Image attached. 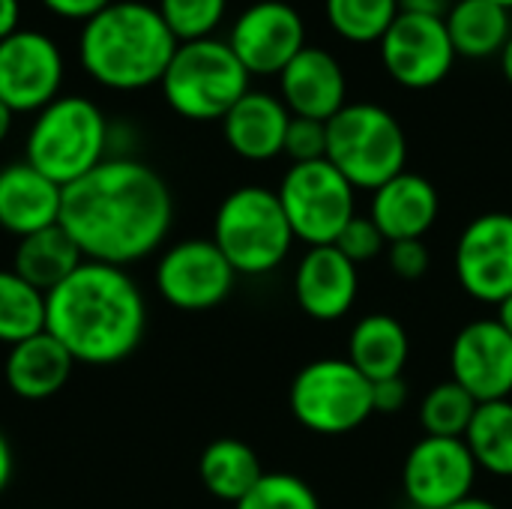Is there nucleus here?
<instances>
[{
    "instance_id": "obj_11",
    "label": "nucleus",
    "mask_w": 512,
    "mask_h": 509,
    "mask_svg": "<svg viewBox=\"0 0 512 509\" xmlns=\"http://www.w3.org/2000/svg\"><path fill=\"white\" fill-rule=\"evenodd\" d=\"M477 462L465 438H420L402 468L405 498L414 509H450L474 495Z\"/></svg>"
},
{
    "instance_id": "obj_7",
    "label": "nucleus",
    "mask_w": 512,
    "mask_h": 509,
    "mask_svg": "<svg viewBox=\"0 0 512 509\" xmlns=\"http://www.w3.org/2000/svg\"><path fill=\"white\" fill-rule=\"evenodd\" d=\"M408 141L399 120L372 102H351L327 120V162L354 186L378 189L405 171Z\"/></svg>"
},
{
    "instance_id": "obj_23",
    "label": "nucleus",
    "mask_w": 512,
    "mask_h": 509,
    "mask_svg": "<svg viewBox=\"0 0 512 509\" xmlns=\"http://www.w3.org/2000/svg\"><path fill=\"white\" fill-rule=\"evenodd\" d=\"M411 354L405 327L384 312L366 315L354 324L348 339V360L375 384L384 378H399Z\"/></svg>"
},
{
    "instance_id": "obj_43",
    "label": "nucleus",
    "mask_w": 512,
    "mask_h": 509,
    "mask_svg": "<svg viewBox=\"0 0 512 509\" xmlns=\"http://www.w3.org/2000/svg\"><path fill=\"white\" fill-rule=\"evenodd\" d=\"M12 117H15V114L0 102V144L6 141V135H9V129H12Z\"/></svg>"
},
{
    "instance_id": "obj_35",
    "label": "nucleus",
    "mask_w": 512,
    "mask_h": 509,
    "mask_svg": "<svg viewBox=\"0 0 512 509\" xmlns=\"http://www.w3.org/2000/svg\"><path fill=\"white\" fill-rule=\"evenodd\" d=\"M387 261H390L396 276L411 282V279H423L426 276V270L432 264V255H429L423 240H399V243H390Z\"/></svg>"
},
{
    "instance_id": "obj_22",
    "label": "nucleus",
    "mask_w": 512,
    "mask_h": 509,
    "mask_svg": "<svg viewBox=\"0 0 512 509\" xmlns=\"http://www.w3.org/2000/svg\"><path fill=\"white\" fill-rule=\"evenodd\" d=\"M72 369H75L72 354L48 330H42L9 348L3 378H6V387L18 399L42 402V399L57 396L66 387V381L72 378Z\"/></svg>"
},
{
    "instance_id": "obj_17",
    "label": "nucleus",
    "mask_w": 512,
    "mask_h": 509,
    "mask_svg": "<svg viewBox=\"0 0 512 509\" xmlns=\"http://www.w3.org/2000/svg\"><path fill=\"white\" fill-rule=\"evenodd\" d=\"M357 291V264H351L336 246H315L300 258L294 273V297L312 321L345 318L357 300Z\"/></svg>"
},
{
    "instance_id": "obj_27",
    "label": "nucleus",
    "mask_w": 512,
    "mask_h": 509,
    "mask_svg": "<svg viewBox=\"0 0 512 509\" xmlns=\"http://www.w3.org/2000/svg\"><path fill=\"white\" fill-rule=\"evenodd\" d=\"M465 444L480 471L512 477V402H483L465 432Z\"/></svg>"
},
{
    "instance_id": "obj_13",
    "label": "nucleus",
    "mask_w": 512,
    "mask_h": 509,
    "mask_svg": "<svg viewBox=\"0 0 512 509\" xmlns=\"http://www.w3.org/2000/svg\"><path fill=\"white\" fill-rule=\"evenodd\" d=\"M63 84V54L39 30H15L0 39V102L12 114L42 111Z\"/></svg>"
},
{
    "instance_id": "obj_4",
    "label": "nucleus",
    "mask_w": 512,
    "mask_h": 509,
    "mask_svg": "<svg viewBox=\"0 0 512 509\" xmlns=\"http://www.w3.org/2000/svg\"><path fill=\"white\" fill-rule=\"evenodd\" d=\"M105 150L108 120L99 105L87 96H57L30 126L24 162L66 189L105 162Z\"/></svg>"
},
{
    "instance_id": "obj_45",
    "label": "nucleus",
    "mask_w": 512,
    "mask_h": 509,
    "mask_svg": "<svg viewBox=\"0 0 512 509\" xmlns=\"http://www.w3.org/2000/svg\"><path fill=\"white\" fill-rule=\"evenodd\" d=\"M492 3H498V6H504V9H512V0H492Z\"/></svg>"
},
{
    "instance_id": "obj_26",
    "label": "nucleus",
    "mask_w": 512,
    "mask_h": 509,
    "mask_svg": "<svg viewBox=\"0 0 512 509\" xmlns=\"http://www.w3.org/2000/svg\"><path fill=\"white\" fill-rule=\"evenodd\" d=\"M444 24H447L456 54H465L474 60L501 54L512 36L510 9L492 0H459L450 6Z\"/></svg>"
},
{
    "instance_id": "obj_42",
    "label": "nucleus",
    "mask_w": 512,
    "mask_h": 509,
    "mask_svg": "<svg viewBox=\"0 0 512 509\" xmlns=\"http://www.w3.org/2000/svg\"><path fill=\"white\" fill-rule=\"evenodd\" d=\"M450 509H501L498 504H492V501H486V498H465L462 504H456V507H450Z\"/></svg>"
},
{
    "instance_id": "obj_9",
    "label": "nucleus",
    "mask_w": 512,
    "mask_h": 509,
    "mask_svg": "<svg viewBox=\"0 0 512 509\" xmlns=\"http://www.w3.org/2000/svg\"><path fill=\"white\" fill-rule=\"evenodd\" d=\"M354 192L357 189L327 159L291 165L276 189L294 240L309 249L339 240L345 225L357 216Z\"/></svg>"
},
{
    "instance_id": "obj_21",
    "label": "nucleus",
    "mask_w": 512,
    "mask_h": 509,
    "mask_svg": "<svg viewBox=\"0 0 512 509\" xmlns=\"http://www.w3.org/2000/svg\"><path fill=\"white\" fill-rule=\"evenodd\" d=\"M288 123H291V111L285 108L282 99L249 90L222 117V132L237 156L249 162H267L285 150Z\"/></svg>"
},
{
    "instance_id": "obj_39",
    "label": "nucleus",
    "mask_w": 512,
    "mask_h": 509,
    "mask_svg": "<svg viewBox=\"0 0 512 509\" xmlns=\"http://www.w3.org/2000/svg\"><path fill=\"white\" fill-rule=\"evenodd\" d=\"M18 15H21L18 0H0V39L18 30Z\"/></svg>"
},
{
    "instance_id": "obj_18",
    "label": "nucleus",
    "mask_w": 512,
    "mask_h": 509,
    "mask_svg": "<svg viewBox=\"0 0 512 509\" xmlns=\"http://www.w3.org/2000/svg\"><path fill=\"white\" fill-rule=\"evenodd\" d=\"M282 102L294 117L312 120H333L348 102V81L339 60L324 48H303L279 75Z\"/></svg>"
},
{
    "instance_id": "obj_30",
    "label": "nucleus",
    "mask_w": 512,
    "mask_h": 509,
    "mask_svg": "<svg viewBox=\"0 0 512 509\" xmlns=\"http://www.w3.org/2000/svg\"><path fill=\"white\" fill-rule=\"evenodd\" d=\"M477 408L480 402L450 378L426 393L420 405V423L432 438H465Z\"/></svg>"
},
{
    "instance_id": "obj_15",
    "label": "nucleus",
    "mask_w": 512,
    "mask_h": 509,
    "mask_svg": "<svg viewBox=\"0 0 512 509\" xmlns=\"http://www.w3.org/2000/svg\"><path fill=\"white\" fill-rule=\"evenodd\" d=\"M456 279L480 303H504L512 294V213H483L465 225L456 243Z\"/></svg>"
},
{
    "instance_id": "obj_44",
    "label": "nucleus",
    "mask_w": 512,
    "mask_h": 509,
    "mask_svg": "<svg viewBox=\"0 0 512 509\" xmlns=\"http://www.w3.org/2000/svg\"><path fill=\"white\" fill-rule=\"evenodd\" d=\"M501 69H504L507 81L512 84V36H510V42L504 45V51H501Z\"/></svg>"
},
{
    "instance_id": "obj_16",
    "label": "nucleus",
    "mask_w": 512,
    "mask_h": 509,
    "mask_svg": "<svg viewBox=\"0 0 512 509\" xmlns=\"http://www.w3.org/2000/svg\"><path fill=\"white\" fill-rule=\"evenodd\" d=\"M450 372L480 405L512 393V336L498 321L465 324L450 345Z\"/></svg>"
},
{
    "instance_id": "obj_20",
    "label": "nucleus",
    "mask_w": 512,
    "mask_h": 509,
    "mask_svg": "<svg viewBox=\"0 0 512 509\" xmlns=\"http://www.w3.org/2000/svg\"><path fill=\"white\" fill-rule=\"evenodd\" d=\"M438 213H441L438 189L414 171H402L372 192L369 219L378 225L387 243L423 240V234L435 225Z\"/></svg>"
},
{
    "instance_id": "obj_3",
    "label": "nucleus",
    "mask_w": 512,
    "mask_h": 509,
    "mask_svg": "<svg viewBox=\"0 0 512 509\" xmlns=\"http://www.w3.org/2000/svg\"><path fill=\"white\" fill-rule=\"evenodd\" d=\"M177 45L156 6L114 0L84 24L78 60L96 84L129 93L159 84Z\"/></svg>"
},
{
    "instance_id": "obj_2",
    "label": "nucleus",
    "mask_w": 512,
    "mask_h": 509,
    "mask_svg": "<svg viewBox=\"0 0 512 509\" xmlns=\"http://www.w3.org/2000/svg\"><path fill=\"white\" fill-rule=\"evenodd\" d=\"M45 330L75 363L117 366L144 342L147 303L126 267L84 261L45 294Z\"/></svg>"
},
{
    "instance_id": "obj_33",
    "label": "nucleus",
    "mask_w": 512,
    "mask_h": 509,
    "mask_svg": "<svg viewBox=\"0 0 512 509\" xmlns=\"http://www.w3.org/2000/svg\"><path fill=\"white\" fill-rule=\"evenodd\" d=\"M282 153H288L294 159V165L327 159V123L312 120V117H294L291 114V123H288V132H285V150Z\"/></svg>"
},
{
    "instance_id": "obj_1",
    "label": "nucleus",
    "mask_w": 512,
    "mask_h": 509,
    "mask_svg": "<svg viewBox=\"0 0 512 509\" xmlns=\"http://www.w3.org/2000/svg\"><path fill=\"white\" fill-rule=\"evenodd\" d=\"M174 222L168 183L144 162L114 156L63 189L60 228L84 261L126 267L153 255Z\"/></svg>"
},
{
    "instance_id": "obj_25",
    "label": "nucleus",
    "mask_w": 512,
    "mask_h": 509,
    "mask_svg": "<svg viewBox=\"0 0 512 509\" xmlns=\"http://www.w3.org/2000/svg\"><path fill=\"white\" fill-rule=\"evenodd\" d=\"M198 477L213 498L237 504L258 486L264 471L258 453L249 444L237 438H219L201 453Z\"/></svg>"
},
{
    "instance_id": "obj_28",
    "label": "nucleus",
    "mask_w": 512,
    "mask_h": 509,
    "mask_svg": "<svg viewBox=\"0 0 512 509\" xmlns=\"http://www.w3.org/2000/svg\"><path fill=\"white\" fill-rule=\"evenodd\" d=\"M45 330V294L15 270H0V342L18 345Z\"/></svg>"
},
{
    "instance_id": "obj_37",
    "label": "nucleus",
    "mask_w": 512,
    "mask_h": 509,
    "mask_svg": "<svg viewBox=\"0 0 512 509\" xmlns=\"http://www.w3.org/2000/svg\"><path fill=\"white\" fill-rule=\"evenodd\" d=\"M108 3L114 0H42V6L48 12H54L57 18H66V21H90L93 15H99Z\"/></svg>"
},
{
    "instance_id": "obj_6",
    "label": "nucleus",
    "mask_w": 512,
    "mask_h": 509,
    "mask_svg": "<svg viewBox=\"0 0 512 509\" xmlns=\"http://www.w3.org/2000/svg\"><path fill=\"white\" fill-rule=\"evenodd\" d=\"M159 84L171 111L204 123L222 120L249 93V72L228 42L207 36L180 42Z\"/></svg>"
},
{
    "instance_id": "obj_31",
    "label": "nucleus",
    "mask_w": 512,
    "mask_h": 509,
    "mask_svg": "<svg viewBox=\"0 0 512 509\" xmlns=\"http://www.w3.org/2000/svg\"><path fill=\"white\" fill-rule=\"evenodd\" d=\"M159 15L177 42L207 39L225 18L228 0H159Z\"/></svg>"
},
{
    "instance_id": "obj_40",
    "label": "nucleus",
    "mask_w": 512,
    "mask_h": 509,
    "mask_svg": "<svg viewBox=\"0 0 512 509\" xmlns=\"http://www.w3.org/2000/svg\"><path fill=\"white\" fill-rule=\"evenodd\" d=\"M12 471H15L12 447H9L6 435L0 432V495H3V492H6V486L12 483Z\"/></svg>"
},
{
    "instance_id": "obj_5",
    "label": "nucleus",
    "mask_w": 512,
    "mask_h": 509,
    "mask_svg": "<svg viewBox=\"0 0 512 509\" xmlns=\"http://www.w3.org/2000/svg\"><path fill=\"white\" fill-rule=\"evenodd\" d=\"M213 243L237 276H267L288 258L294 231L273 189L240 186L216 210Z\"/></svg>"
},
{
    "instance_id": "obj_12",
    "label": "nucleus",
    "mask_w": 512,
    "mask_h": 509,
    "mask_svg": "<svg viewBox=\"0 0 512 509\" xmlns=\"http://www.w3.org/2000/svg\"><path fill=\"white\" fill-rule=\"evenodd\" d=\"M378 45L387 75L408 90H429L441 84L459 57L444 18L432 15L399 12Z\"/></svg>"
},
{
    "instance_id": "obj_19",
    "label": "nucleus",
    "mask_w": 512,
    "mask_h": 509,
    "mask_svg": "<svg viewBox=\"0 0 512 509\" xmlns=\"http://www.w3.org/2000/svg\"><path fill=\"white\" fill-rule=\"evenodd\" d=\"M63 186L36 171L30 162L0 168V228L18 240L60 225Z\"/></svg>"
},
{
    "instance_id": "obj_34",
    "label": "nucleus",
    "mask_w": 512,
    "mask_h": 509,
    "mask_svg": "<svg viewBox=\"0 0 512 509\" xmlns=\"http://www.w3.org/2000/svg\"><path fill=\"white\" fill-rule=\"evenodd\" d=\"M351 264H366V261H372V258H378L381 252H384V246H390L387 243V237L378 231V225L369 219V216H354L348 225H345V231L339 234V240L333 243Z\"/></svg>"
},
{
    "instance_id": "obj_24",
    "label": "nucleus",
    "mask_w": 512,
    "mask_h": 509,
    "mask_svg": "<svg viewBox=\"0 0 512 509\" xmlns=\"http://www.w3.org/2000/svg\"><path fill=\"white\" fill-rule=\"evenodd\" d=\"M81 264H84L81 249L60 225L21 237L12 255V270L42 294H51Z\"/></svg>"
},
{
    "instance_id": "obj_14",
    "label": "nucleus",
    "mask_w": 512,
    "mask_h": 509,
    "mask_svg": "<svg viewBox=\"0 0 512 509\" xmlns=\"http://www.w3.org/2000/svg\"><path fill=\"white\" fill-rule=\"evenodd\" d=\"M228 45L249 75H282L306 48V24L291 3L261 0L237 15Z\"/></svg>"
},
{
    "instance_id": "obj_38",
    "label": "nucleus",
    "mask_w": 512,
    "mask_h": 509,
    "mask_svg": "<svg viewBox=\"0 0 512 509\" xmlns=\"http://www.w3.org/2000/svg\"><path fill=\"white\" fill-rule=\"evenodd\" d=\"M453 0H399V12L411 15H432V18H447Z\"/></svg>"
},
{
    "instance_id": "obj_41",
    "label": "nucleus",
    "mask_w": 512,
    "mask_h": 509,
    "mask_svg": "<svg viewBox=\"0 0 512 509\" xmlns=\"http://www.w3.org/2000/svg\"><path fill=\"white\" fill-rule=\"evenodd\" d=\"M507 333L512 336V294L504 300V303H498V318H495Z\"/></svg>"
},
{
    "instance_id": "obj_36",
    "label": "nucleus",
    "mask_w": 512,
    "mask_h": 509,
    "mask_svg": "<svg viewBox=\"0 0 512 509\" xmlns=\"http://www.w3.org/2000/svg\"><path fill=\"white\" fill-rule=\"evenodd\" d=\"M408 405V384L405 378H384L372 384V408L375 414H399Z\"/></svg>"
},
{
    "instance_id": "obj_29",
    "label": "nucleus",
    "mask_w": 512,
    "mask_h": 509,
    "mask_svg": "<svg viewBox=\"0 0 512 509\" xmlns=\"http://www.w3.org/2000/svg\"><path fill=\"white\" fill-rule=\"evenodd\" d=\"M330 27L354 42H381L390 24L399 18V0H324Z\"/></svg>"
},
{
    "instance_id": "obj_8",
    "label": "nucleus",
    "mask_w": 512,
    "mask_h": 509,
    "mask_svg": "<svg viewBox=\"0 0 512 509\" xmlns=\"http://www.w3.org/2000/svg\"><path fill=\"white\" fill-rule=\"evenodd\" d=\"M291 414L315 435H348L372 414V381L339 357L306 363L291 381Z\"/></svg>"
},
{
    "instance_id": "obj_32",
    "label": "nucleus",
    "mask_w": 512,
    "mask_h": 509,
    "mask_svg": "<svg viewBox=\"0 0 512 509\" xmlns=\"http://www.w3.org/2000/svg\"><path fill=\"white\" fill-rule=\"evenodd\" d=\"M234 509H321V501L297 474H264Z\"/></svg>"
},
{
    "instance_id": "obj_10",
    "label": "nucleus",
    "mask_w": 512,
    "mask_h": 509,
    "mask_svg": "<svg viewBox=\"0 0 512 509\" xmlns=\"http://www.w3.org/2000/svg\"><path fill=\"white\" fill-rule=\"evenodd\" d=\"M153 279L159 297L174 309L207 312L228 300L237 273L213 240L192 237L162 252Z\"/></svg>"
}]
</instances>
